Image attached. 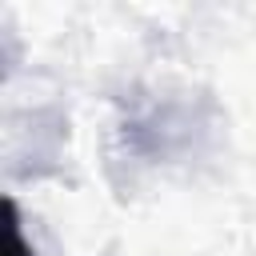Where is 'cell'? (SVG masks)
<instances>
[{
	"mask_svg": "<svg viewBox=\"0 0 256 256\" xmlns=\"http://www.w3.org/2000/svg\"><path fill=\"white\" fill-rule=\"evenodd\" d=\"M8 212H12V256H32L28 244H24V232H20V224H16V204H12V200H8Z\"/></svg>",
	"mask_w": 256,
	"mask_h": 256,
	"instance_id": "cell-1",
	"label": "cell"
}]
</instances>
